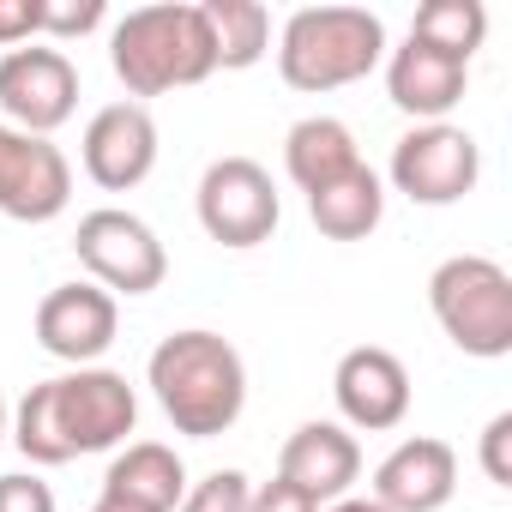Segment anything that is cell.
<instances>
[{"label":"cell","mask_w":512,"mask_h":512,"mask_svg":"<svg viewBox=\"0 0 512 512\" xmlns=\"http://www.w3.org/2000/svg\"><path fill=\"white\" fill-rule=\"evenodd\" d=\"M139 428V392L127 386V374L115 368H73V374H55L43 386H31L13 410V446L55 470V464H73L85 452H115L127 434Z\"/></svg>","instance_id":"6da1fadb"},{"label":"cell","mask_w":512,"mask_h":512,"mask_svg":"<svg viewBox=\"0 0 512 512\" xmlns=\"http://www.w3.org/2000/svg\"><path fill=\"white\" fill-rule=\"evenodd\" d=\"M145 386H151L157 410L169 416V428L187 440H217L247 410V362L229 338H217L205 326L169 332L145 362Z\"/></svg>","instance_id":"7a4b0ae2"},{"label":"cell","mask_w":512,"mask_h":512,"mask_svg":"<svg viewBox=\"0 0 512 512\" xmlns=\"http://www.w3.org/2000/svg\"><path fill=\"white\" fill-rule=\"evenodd\" d=\"M109 67L127 85V97H169V91L205 85L217 73V49H211L199 0L133 7L109 31Z\"/></svg>","instance_id":"3957f363"},{"label":"cell","mask_w":512,"mask_h":512,"mask_svg":"<svg viewBox=\"0 0 512 512\" xmlns=\"http://www.w3.org/2000/svg\"><path fill=\"white\" fill-rule=\"evenodd\" d=\"M386 61V19L368 7H302L278 31V73L290 91L326 97L362 85Z\"/></svg>","instance_id":"277c9868"},{"label":"cell","mask_w":512,"mask_h":512,"mask_svg":"<svg viewBox=\"0 0 512 512\" xmlns=\"http://www.w3.org/2000/svg\"><path fill=\"white\" fill-rule=\"evenodd\" d=\"M428 308L464 356H476V362L512 356V278L488 253H452V260H440L428 278Z\"/></svg>","instance_id":"5b68a950"},{"label":"cell","mask_w":512,"mask_h":512,"mask_svg":"<svg viewBox=\"0 0 512 512\" xmlns=\"http://www.w3.org/2000/svg\"><path fill=\"white\" fill-rule=\"evenodd\" d=\"M73 253H79V266L91 272V284L109 290V296H151L169 278V253H163L157 229L145 217L121 211V205L85 211L79 235H73Z\"/></svg>","instance_id":"8992f818"},{"label":"cell","mask_w":512,"mask_h":512,"mask_svg":"<svg viewBox=\"0 0 512 512\" xmlns=\"http://www.w3.org/2000/svg\"><path fill=\"white\" fill-rule=\"evenodd\" d=\"M193 211H199V229L217 241V247H260L278 235V217H284V199L272 187V175L253 163V157H217L205 175H199V193H193Z\"/></svg>","instance_id":"52a82bcc"},{"label":"cell","mask_w":512,"mask_h":512,"mask_svg":"<svg viewBox=\"0 0 512 512\" xmlns=\"http://www.w3.org/2000/svg\"><path fill=\"white\" fill-rule=\"evenodd\" d=\"M386 175L410 205H458L482 181V145L452 121H428L392 145Z\"/></svg>","instance_id":"ba28073f"},{"label":"cell","mask_w":512,"mask_h":512,"mask_svg":"<svg viewBox=\"0 0 512 512\" xmlns=\"http://www.w3.org/2000/svg\"><path fill=\"white\" fill-rule=\"evenodd\" d=\"M0 109H7V127L37 133V139L67 127L79 109V67L67 61V49L25 43L0 55Z\"/></svg>","instance_id":"9c48e42d"},{"label":"cell","mask_w":512,"mask_h":512,"mask_svg":"<svg viewBox=\"0 0 512 512\" xmlns=\"http://www.w3.org/2000/svg\"><path fill=\"white\" fill-rule=\"evenodd\" d=\"M73 205V163L55 139L19 133L0 121V217L55 223Z\"/></svg>","instance_id":"30bf717a"},{"label":"cell","mask_w":512,"mask_h":512,"mask_svg":"<svg viewBox=\"0 0 512 512\" xmlns=\"http://www.w3.org/2000/svg\"><path fill=\"white\" fill-rule=\"evenodd\" d=\"M79 163L103 193H133L157 169V121L145 103H109L85 121Z\"/></svg>","instance_id":"8fae6325"},{"label":"cell","mask_w":512,"mask_h":512,"mask_svg":"<svg viewBox=\"0 0 512 512\" xmlns=\"http://www.w3.org/2000/svg\"><path fill=\"white\" fill-rule=\"evenodd\" d=\"M115 332H121V308L91 278L85 284H55L37 302V344L67 368H97V356L115 344Z\"/></svg>","instance_id":"7c38bea8"},{"label":"cell","mask_w":512,"mask_h":512,"mask_svg":"<svg viewBox=\"0 0 512 512\" xmlns=\"http://www.w3.org/2000/svg\"><path fill=\"white\" fill-rule=\"evenodd\" d=\"M332 398H338L344 428L386 434V428H398L410 416V368L392 350H380V344H356V350L338 356Z\"/></svg>","instance_id":"4fadbf2b"},{"label":"cell","mask_w":512,"mask_h":512,"mask_svg":"<svg viewBox=\"0 0 512 512\" xmlns=\"http://www.w3.org/2000/svg\"><path fill=\"white\" fill-rule=\"evenodd\" d=\"M452 494H458V452L434 434H410L374 464V500L386 512H440Z\"/></svg>","instance_id":"5bb4252c"},{"label":"cell","mask_w":512,"mask_h":512,"mask_svg":"<svg viewBox=\"0 0 512 512\" xmlns=\"http://www.w3.org/2000/svg\"><path fill=\"white\" fill-rule=\"evenodd\" d=\"M278 476H284L290 488H302L308 500L332 506V500H344V494L356 488V476H362V446H356V434H350L344 422H302V428L284 440V452H278Z\"/></svg>","instance_id":"9a60e30c"},{"label":"cell","mask_w":512,"mask_h":512,"mask_svg":"<svg viewBox=\"0 0 512 512\" xmlns=\"http://www.w3.org/2000/svg\"><path fill=\"white\" fill-rule=\"evenodd\" d=\"M181 494H187L181 452L163 446V440H133L103 470V488H97V506L91 512H175Z\"/></svg>","instance_id":"2e32d148"},{"label":"cell","mask_w":512,"mask_h":512,"mask_svg":"<svg viewBox=\"0 0 512 512\" xmlns=\"http://www.w3.org/2000/svg\"><path fill=\"white\" fill-rule=\"evenodd\" d=\"M464 91H470V61H458V55H440L416 37H404V49L386 55V97L404 115H416V127L446 121L464 103Z\"/></svg>","instance_id":"e0dca14e"},{"label":"cell","mask_w":512,"mask_h":512,"mask_svg":"<svg viewBox=\"0 0 512 512\" xmlns=\"http://www.w3.org/2000/svg\"><path fill=\"white\" fill-rule=\"evenodd\" d=\"M362 163L356 151V133L338 121V115H308L284 133V175L302 187V193H320L332 187L338 175H350Z\"/></svg>","instance_id":"ac0fdd59"},{"label":"cell","mask_w":512,"mask_h":512,"mask_svg":"<svg viewBox=\"0 0 512 512\" xmlns=\"http://www.w3.org/2000/svg\"><path fill=\"white\" fill-rule=\"evenodd\" d=\"M308 217H314V229L326 241H368L380 229V217H386V181L368 163H356L332 187L308 193Z\"/></svg>","instance_id":"d6986e66"},{"label":"cell","mask_w":512,"mask_h":512,"mask_svg":"<svg viewBox=\"0 0 512 512\" xmlns=\"http://www.w3.org/2000/svg\"><path fill=\"white\" fill-rule=\"evenodd\" d=\"M199 13H205V31H211V49H217L223 73H247V67L266 61L272 13L260 0H199Z\"/></svg>","instance_id":"ffe728a7"},{"label":"cell","mask_w":512,"mask_h":512,"mask_svg":"<svg viewBox=\"0 0 512 512\" xmlns=\"http://www.w3.org/2000/svg\"><path fill=\"white\" fill-rule=\"evenodd\" d=\"M410 37L440 49V55L470 61L482 49V37H488V7L482 0H422L416 19H410Z\"/></svg>","instance_id":"44dd1931"},{"label":"cell","mask_w":512,"mask_h":512,"mask_svg":"<svg viewBox=\"0 0 512 512\" xmlns=\"http://www.w3.org/2000/svg\"><path fill=\"white\" fill-rule=\"evenodd\" d=\"M247 494H253L247 470H211L205 482H187L175 512H247Z\"/></svg>","instance_id":"7402d4cb"},{"label":"cell","mask_w":512,"mask_h":512,"mask_svg":"<svg viewBox=\"0 0 512 512\" xmlns=\"http://www.w3.org/2000/svg\"><path fill=\"white\" fill-rule=\"evenodd\" d=\"M103 19H109L103 0H43V37H49L55 49L73 43V37H91Z\"/></svg>","instance_id":"603a6c76"},{"label":"cell","mask_w":512,"mask_h":512,"mask_svg":"<svg viewBox=\"0 0 512 512\" xmlns=\"http://www.w3.org/2000/svg\"><path fill=\"white\" fill-rule=\"evenodd\" d=\"M476 458H482V476H488L494 488H512V410L488 416V428H482V446H476Z\"/></svg>","instance_id":"cb8c5ba5"},{"label":"cell","mask_w":512,"mask_h":512,"mask_svg":"<svg viewBox=\"0 0 512 512\" xmlns=\"http://www.w3.org/2000/svg\"><path fill=\"white\" fill-rule=\"evenodd\" d=\"M0 512H55V488L37 470H7L0 476Z\"/></svg>","instance_id":"d4e9b609"},{"label":"cell","mask_w":512,"mask_h":512,"mask_svg":"<svg viewBox=\"0 0 512 512\" xmlns=\"http://www.w3.org/2000/svg\"><path fill=\"white\" fill-rule=\"evenodd\" d=\"M43 37V0H0V49H25Z\"/></svg>","instance_id":"484cf974"},{"label":"cell","mask_w":512,"mask_h":512,"mask_svg":"<svg viewBox=\"0 0 512 512\" xmlns=\"http://www.w3.org/2000/svg\"><path fill=\"white\" fill-rule=\"evenodd\" d=\"M247 512H320V500H308L302 488H290L284 476H272V482H260L247 494Z\"/></svg>","instance_id":"4316f807"},{"label":"cell","mask_w":512,"mask_h":512,"mask_svg":"<svg viewBox=\"0 0 512 512\" xmlns=\"http://www.w3.org/2000/svg\"><path fill=\"white\" fill-rule=\"evenodd\" d=\"M326 512H386V506H380L374 494H344V500H332Z\"/></svg>","instance_id":"83f0119b"},{"label":"cell","mask_w":512,"mask_h":512,"mask_svg":"<svg viewBox=\"0 0 512 512\" xmlns=\"http://www.w3.org/2000/svg\"><path fill=\"white\" fill-rule=\"evenodd\" d=\"M7 428H13V416H7V404H0V440H7Z\"/></svg>","instance_id":"f1b7e54d"}]
</instances>
